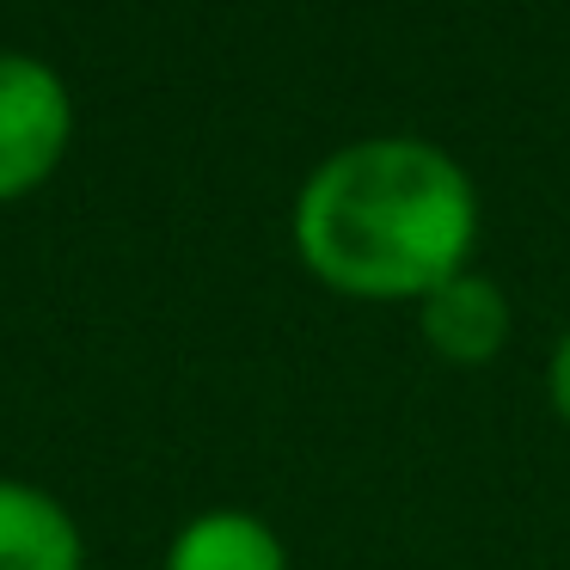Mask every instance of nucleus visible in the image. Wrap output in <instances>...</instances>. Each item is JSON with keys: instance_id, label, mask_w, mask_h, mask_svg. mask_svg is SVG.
I'll return each mask as SVG.
<instances>
[{"instance_id": "nucleus-1", "label": "nucleus", "mask_w": 570, "mask_h": 570, "mask_svg": "<svg viewBox=\"0 0 570 570\" xmlns=\"http://www.w3.org/2000/svg\"><path fill=\"white\" fill-rule=\"evenodd\" d=\"M295 246L337 295L423 301L466 271L479 246V190L466 166L430 141H350L301 185Z\"/></svg>"}, {"instance_id": "nucleus-2", "label": "nucleus", "mask_w": 570, "mask_h": 570, "mask_svg": "<svg viewBox=\"0 0 570 570\" xmlns=\"http://www.w3.org/2000/svg\"><path fill=\"white\" fill-rule=\"evenodd\" d=\"M68 148V92L31 56H0V197L43 185Z\"/></svg>"}, {"instance_id": "nucleus-3", "label": "nucleus", "mask_w": 570, "mask_h": 570, "mask_svg": "<svg viewBox=\"0 0 570 570\" xmlns=\"http://www.w3.org/2000/svg\"><path fill=\"white\" fill-rule=\"evenodd\" d=\"M417 325H423V344L442 362H454V368H484V362L503 356L509 332H515V313H509V295L491 276L460 271L417 301Z\"/></svg>"}, {"instance_id": "nucleus-4", "label": "nucleus", "mask_w": 570, "mask_h": 570, "mask_svg": "<svg viewBox=\"0 0 570 570\" xmlns=\"http://www.w3.org/2000/svg\"><path fill=\"white\" fill-rule=\"evenodd\" d=\"M0 570H80V533L56 497L0 479Z\"/></svg>"}, {"instance_id": "nucleus-5", "label": "nucleus", "mask_w": 570, "mask_h": 570, "mask_svg": "<svg viewBox=\"0 0 570 570\" xmlns=\"http://www.w3.org/2000/svg\"><path fill=\"white\" fill-rule=\"evenodd\" d=\"M166 570H288V552L258 515L215 509V515H197L173 540Z\"/></svg>"}, {"instance_id": "nucleus-6", "label": "nucleus", "mask_w": 570, "mask_h": 570, "mask_svg": "<svg viewBox=\"0 0 570 570\" xmlns=\"http://www.w3.org/2000/svg\"><path fill=\"white\" fill-rule=\"evenodd\" d=\"M546 399H552V411L570 423V332L558 337L552 362H546Z\"/></svg>"}]
</instances>
